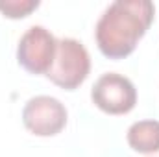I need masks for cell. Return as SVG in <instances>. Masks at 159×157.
<instances>
[{
  "label": "cell",
  "instance_id": "obj_1",
  "mask_svg": "<svg viewBox=\"0 0 159 157\" xmlns=\"http://www.w3.org/2000/svg\"><path fill=\"white\" fill-rule=\"evenodd\" d=\"M156 15L150 0H117L96 22L94 37L100 52L109 59L128 57L144 37Z\"/></svg>",
  "mask_w": 159,
  "mask_h": 157
},
{
  "label": "cell",
  "instance_id": "obj_2",
  "mask_svg": "<svg viewBox=\"0 0 159 157\" xmlns=\"http://www.w3.org/2000/svg\"><path fill=\"white\" fill-rule=\"evenodd\" d=\"M91 72V56L76 39L65 37L56 44V56L46 78L61 89L74 91L87 79Z\"/></svg>",
  "mask_w": 159,
  "mask_h": 157
},
{
  "label": "cell",
  "instance_id": "obj_3",
  "mask_svg": "<svg viewBox=\"0 0 159 157\" xmlns=\"http://www.w3.org/2000/svg\"><path fill=\"white\" fill-rule=\"evenodd\" d=\"M91 98L94 105L107 115H126L137 104V89L129 78L107 72L94 81Z\"/></svg>",
  "mask_w": 159,
  "mask_h": 157
},
{
  "label": "cell",
  "instance_id": "obj_4",
  "mask_svg": "<svg viewBox=\"0 0 159 157\" xmlns=\"http://www.w3.org/2000/svg\"><path fill=\"white\" fill-rule=\"evenodd\" d=\"M56 44L57 39L44 26H30L19 41L17 61L24 70L46 76L54 63Z\"/></svg>",
  "mask_w": 159,
  "mask_h": 157
},
{
  "label": "cell",
  "instance_id": "obj_5",
  "mask_svg": "<svg viewBox=\"0 0 159 157\" xmlns=\"http://www.w3.org/2000/svg\"><path fill=\"white\" fill-rule=\"evenodd\" d=\"M67 109L54 96H34L22 109L24 128L37 137H54L67 126Z\"/></svg>",
  "mask_w": 159,
  "mask_h": 157
},
{
  "label": "cell",
  "instance_id": "obj_6",
  "mask_svg": "<svg viewBox=\"0 0 159 157\" xmlns=\"http://www.w3.org/2000/svg\"><path fill=\"white\" fill-rule=\"evenodd\" d=\"M128 144L139 154H157L159 152V120H139L128 129Z\"/></svg>",
  "mask_w": 159,
  "mask_h": 157
},
{
  "label": "cell",
  "instance_id": "obj_7",
  "mask_svg": "<svg viewBox=\"0 0 159 157\" xmlns=\"http://www.w3.org/2000/svg\"><path fill=\"white\" fill-rule=\"evenodd\" d=\"M37 7H39L37 0H6V2H0V11L9 19L28 17Z\"/></svg>",
  "mask_w": 159,
  "mask_h": 157
}]
</instances>
